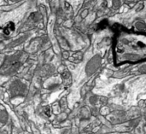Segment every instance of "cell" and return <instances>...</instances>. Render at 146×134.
Listing matches in <instances>:
<instances>
[{"mask_svg":"<svg viewBox=\"0 0 146 134\" xmlns=\"http://www.w3.org/2000/svg\"><path fill=\"white\" fill-rule=\"evenodd\" d=\"M146 37L144 33L122 31L115 43V59L117 64L137 62L145 60Z\"/></svg>","mask_w":146,"mask_h":134,"instance_id":"cell-1","label":"cell"}]
</instances>
